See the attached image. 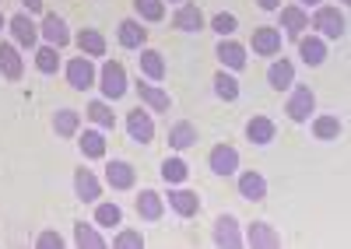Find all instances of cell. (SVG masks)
<instances>
[{
  "mask_svg": "<svg viewBox=\"0 0 351 249\" xmlns=\"http://www.w3.org/2000/svg\"><path fill=\"white\" fill-rule=\"evenodd\" d=\"M313 109H316V95L309 85H291V95L285 102V113L291 123H306L313 116Z\"/></svg>",
  "mask_w": 351,
  "mask_h": 249,
  "instance_id": "1",
  "label": "cell"
},
{
  "mask_svg": "<svg viewBox=\"0 0 351 249\" xmlns=\"http://www.w3.org/2000/svg\"><path fill=\"white\" fill-rule=\"evenodd\" d=\"M127 137L134 144H141V148H148L155 141V120H152V113L144 105H137V109L127 113Z\"/></svg>",
  "mask_w": 351,
  "mask_h": 249,
  "instance_id": "2",
  "label": "cell"
},
{
  "mask_svg": "<svg viewBox=\"0 0 351 249\" xmlns=\"http://www.w3.org/2000/svg\"><path fill=\"white\" fill-rule=\"evenodd\" d=\"M99 92L106 99H112V102L127 95V70H123V64H116V60L102 64V70H99Z\"/></svg>",
  "mask_w": 351,
  "mask_h": 249,
  "instance_id": "3",
  "label": "cell"
},
{
  "mask_svg": "<svg viewBox=\"0 0 351 249\" xmlns=\"http://www.w3.org/2000/svg\"><path fill=\"white\" fill-rule=\"evenodd\" d=\"M309 25H313V32H319V39H341L348 32V21L337 8H319Z\"/></svg>",
  "mask_w": 351,
  "mask_h": 249,
  "instance_id": "4",
  "label": "cell"
},
{
  "mask_svg": "<svg viewBox=\"0 0 351 249\" xmlns=\"http://www.w3.org/2000/svg\"><path fill=\"white\" fill-rule=\"evenodd\" d=\"M8 29H11V39H14L18 49H36V42H39V25L28 18V11L14 14V18L8 21Z\"/></svg>",
  "mask_w": 351,
  "mask_h": 249,
  "instance_id": "5",
  "label": "cell"
},
{
  "mask_svg": "<svg viewBox=\"0 0 351 249\" xmlns=\"http://www.w3.org/2000/svg\"><path fill=\"white\" fill-rule=\"evenodd\" d=\"M208 169L215 176H236L239 172V151L232 144H215L208 155Z\"/></svg>",
  "mask_w": 351,
  "mask_h": 249,
  "instance_id": "6",
  "label": "cell"
},
{
  "mask_svg": "<svg viewBox=\"0 0 351 249\" xmlns=\"http://www.w3.org/2000/svg\"><path fill=\"white\" fill-rule=\"evenodd\" d=\"M250 46H253L256 57H281L285 36H281V29H271V25H263V29H256V32H253Z\"/></svg>",
  "mask_w": 351,
  "mask_h": 249,
  "instance_id": "7",
  "label": "cell"
},
{
  "mask_svg": "<svg viewBox=\"0 0 351 249\" xmlns=\"http://www.w3.org/2000/svg\"><path fill=\"white\" fill-rule=\"evenodd\" d=\"M137 176H134V165L123 161V158H112L106 161V186L116 189V193H123V189H134Z\"/></svg>",
  "mask_w": 351,
  "mask_h": 249,
  "instance_id": "8",
  "label": "cell"
},
{
  "mask_svg": "<svg viewBox=\"0 0 351 249\" xmlns=\"http://www.w3.org/2000/svg\"><path fill=\"white\" fill-rule=\"evenodd\" d=\"M215 246L218 249H239L243 246L239 221L232 218V214H218V221H215Z\"/></svg>",
  "mask_w": 351,
  "mask_h": 249,
  "instance_id": "9",
  "label": "cell"
},
{
  "mask_svg": "<svg viewBox=\"0 0 351 249\" xmlns=\"http://www.w3.org/2000/svg\"><path fill=\"white\" fill-rule=\"evenodd\" d=\"M215 57L221 60V70H243L246 67V46L243 42H236V39H221L218 46H215Z\"/></svg>",
  "mask_w": 351,
  "mask_h": 249,
  "instance_id": "10",
  "label": "cell"
},
{
  "mask_svg": "<svg viewBox=\"0 0 351 249\" xmlns=\"http://www.w3.org/2000/svg\"><path fill=\"white\" fill-rule=\"evenodd\" d=\"M39 36L46 39V46H56V49H64V46L74 39L71 29H67V21H64L60 14H46L43 25H39Z\"/></svg>",
  "mask_w": 351,
  "mask_h": 249,
  "instance_id": "11",
  "label": "cell"
},
{
  "mask_svg": "<svg viewBox=\"0 0 351 249\" xmlns=\"http://www.w3.org/2000/svg\"><path fill=\"white\" fill-rule=\"evenodd\" d=\"M137 95H141V102L148 105V109H155V113H169V109H172L169 92L158 88L155 81H148V77H137Z\"/></svg>",
  "mask_w": 351,
  "mask_h": 249,
  "instance_id": "12",
  "label": "cell"
},
{
  "mask_svg": "<svg viewBox=\"0 0 351 249\" xmlns=\"http://www.w3.org/2000/svg\"><path fill=\"white\" fill-rule=\"evenodd\" d=\"M243 246H253V249H278V246H281V235L267 225V221H253V225L243 232Z\"/></svg>",
  "mask_w": 351,
  "mask_h": 249,
  "instance_id": "13",
  "label": "cell"
},
{
  "mask_svg": "<svg viewBox=\"0 0 351 249\" xmlns=\"http://www.w3.org/2000/svg\"><path fill=\"white\" fill-rule=\"evenodd\" d=\"M67 81H71L74 92H88V88L95 85V67H92V60H88L84 53L67 64Z\"/></svg>",
  "mask_w": 351,
  "mask_h": 249,
  "instance_id": "14",
  "label": "cell"
},
{
  "mask_svg": "<svg viewBox=\"0 0 351 249\" xmlns=\"http://www.w3.org/2000/svg\"><path fill=\"white\" fill-rule=\"evenodd\" d=\"M74 193H77V200H84V204H99V197H102V183H99V176L92 172V169H81L74 172Z\"/></svg>",
  "mask_w": 351,
  "mask_h": 249,
  "instance_id": "15",
  "label": "cell"
},
{
  "mask_svg": "<svg viewBox=\"0 0 351 249\" xmlns=\"http://www.w3.org/2000/svg\"><path fill=\"white\" fill-rule=\"evenodd\" d=\"M274 137H278V127H274L271 116H250V123H246V141H250V144L267 148Z\"/></svg>",
  "mask_w": 351,
  "mask_h": 249,
  "instance_id": "16",
  "label": "cell"
},
{
  "mask_svg": "<svg viewBox=\"0 0 351 249\" xmlns=\"http://www.w3.org/2000/svg\"><path fill=\"white\" fill-rule=\"evenodd\" d=\"M169 207L180 214V218H193L200 211V197H197V189H180V186H169Z\"/></svg>",
  "mask_w": 351,
  "mask_h": 249,
  "instance_id": "17",
  "label": "cell"
},
{
  "mask_svg": "<svg viewBox=\"0 0 351 249\" xmlns=\"http://www.w3.org/2000/svg\"><path fill=\"white\" fill-rule=\"evenodd\" d=\"M281 11V36H288V39H299L306 29H309V14L302 11V8H278Z\"/></svg>",
  "mask_w": 351,
  "mask_h": 249,
  "instance_id": "18",
  "label": "cell"
},
{
  "mask_svg": "<svg viewBox=\"0 0 351 249\" xmlns=\"http://www.w3.org/2000/svg\"><path fill=\"white\" fill-rule=\"evenodd\" d=\"M172 25L180 32H186V36H197L204 29V14H200L197 4H180V8H176V14H172Z\"/></svg>",
  "mask_w": 351,
  "mask_h": 249,
  "instance_id": "19",
  "label": "cell"
},
{
  "mask_svg": "<svg viewBox=\"0 0 351 249\" xmlns=\"http://www.w3.org/2000/svg\"><path fill=\"white\" fill-rule=\"evenodd\" d=\"M239 197L250 200V204H260L263 197H267V179H263L260 172H239Z\"/></svg>",
  "mask_w": 351,
  "mask_h": 249,
  "instance_id": "20",
  "label": "cell"
},
{
  "mask_svg": "<svg viewBox=\"0 0 351 249\" xmlns=\"http://www.w3.org/2000/svg\"><path fill=\"white\" fill-rule=\"evenodd\" d=\"M299 57L306 60V67H319L327 60V39L319 36H299Z\"/></svg>",
  "mask_w": 351,
  "mask_h": 249,
  "instance_id": "21",
  "label": "cell"
},
{
  "mask_svg": "<svg viewBox=\"0 0 351 249\" xmlns=\"http://www.w3.org/2000/svg\"><path fill=\"white\" fill-rule=\"evenodd\" d=\"M0 74L8 81H21L25 74V64H21V53L14 42H0Z\"/></svg>",
  "mask_w": 351,
  "mask_h": 249,
  "instance_id": "22",
  "label": "cell"
},
{
  "mask_svg": "<svg viewBox=\"0 0 351 249\" xmlns=\"http://www.w3.org/2000/svg\"><path fill=\"white\" fill-rule=\"evenodd\" d=\"M267 85L274 88V92H285V88H291L295 85V64L291 60H274L271 67H267Z\"/></svg>",
  "mask_w": 351,
  "mask_h": 249,
  "instance_id": "23",
  "label": "cell"
},
{
  "mask_svg": "<svg viewBox=\"0 0 351 249\" xmlns=\"http://www.w3.org/2000/svg\"><path fill=\"white\" fill-rule=\"evenodd\" d=\"M193 144H197V127L190 120H180V123L169 127V148L172 151H186Z\"/></svg>",
  "mask_w": 351,
  "mask_h": 249,
  "instance_id": "24",
  "label": "cell"
},
{
  "mask_svg": "<svg viewBox=\"0 0 351 249\" xmlns=\"http://www.w3.org/2000/svg\"><path fill=\"white\" fill-rule=\"evenodd\" d=\"M137 214H141V221H158V218L165 214L162 193H155V189H141V197H137Z\"/></svg>",
  "mask_w": 351,
  "mask_h": 249,
  "instance_id": "25",
  "label": "cell"
},
{
  "mask_svg": "<svg viewBox=\"0 0 351 249\" xmlns=\"http://www.w3.org/2000/svg\"><path fill=\"white\" fill-rule=\"evenodd\" d=\"M148 42V32H144V25L137 18H123L120 21V46L123 49H144Z\"/></svg>",
  "mask_w": 351,
  "mask_h": 249,
  "instance_id": "26",
  "label": "cell"
},
{
  "mask_svg": "<svg viewBox=\"0 0 351 249\" xmlns=\"http://www.w3.org/2000/svg\"><path fill=\"white\" fill-rule=\"evenodd\" d=\"M74 246L77 249H106V235L95 228V225H88V221H77L74 225Z\"/></svg>",
  "mask_w": 351,
  "mask_h": 249,
  "instance_id": "27",
  "label": "cell"
},
{
  "mask_svg": "<svg viewBox=\"0 0 351 249\" xmlns=\"http://www.w3.org/2000/svg\"><path fill=\"white\" fill-rule=\"evenodd\" d=\"M74 42H77V49L84 53V57H106V36L95 32V29H81L74 36Z\"/></svg>",
  "mask_w": 351,
  "mask_h": 249,
  "instance_id": "28",
  "label": "cell"
},
{
  "mask_svg": "<svg viewBox=\"0 0 351 249\" xmlns=\"http://www.w3.org/2000/svg\"><path fill=\"white\" fill-rule=\"evenodd\" d=\"M141 70H144V77H148V81H155V85H158L169 67H165V60H162L158 49H148V46H144V49H141Z\"/></svg>",
  "mask_w": 351,
  "mask_h": 249,
  "instance_id": "29",
  "label": "cell"
},
{
  "mask_svg": "<svg viewBox=\"0 0 351 249\" xmlns=\"http://www.w3.org/2000/svg\"><path fill=\"white\" fill-rule=\"evenodd\" d=\"M341 130H344V123H341L334 113H327V116H313V137H316V141H337Z\"/></svg>",
  "mask_w": 351,
  "mask_h": 249,
  "instance_id": "30",
  "label": "cell"
},
{
  "mask_svg": "<svg viewBox=\"0 0 351 249\" xmlns=\"http://www.w3.org/2000/svg\"><path fill=\"white\" fill-rule=\"evenodd\" d=\"M158 176H162L169 186H180V183H186V176H190V165H186L183 158H165V161L158 165Z\"/></svg>",
  "mask_w": 351,
  "mask_h": 249,
  "instance_id": "31",
  "label": "cell"
},
{
  "mask_svg": "<svg viewBox=\"0 0 351 249\" xmlns=\"http://www.w3.org/2000/svg\"><path fill=\"white\" fill-rule=\"evenodd\" d=\"M239 81H236V74H232V70H218L215 74V95L221 99V102H236L239 99Z\"/></svg>",
  "mask_w": 351,
  "mask_h": 249,
  "instance_id": "32",
  "label": "cell"
},
{
  "mask_svg": "<svg viewBox=\"0 0 351 249\" xmlns=\"http://www.w3.org/2000/svg\"><path fill=\"white\" fill-rule=\"evenodd\" d=\"M53 130H56V137H74L81 130V113L77 109H60L53 116Z\"/></svg>",
  "mask_w": 351,
  "mask_h": 249,
  "instance_id": "33",
  "label": "cell"
},
{
  "mask_svg": "<svg viewBox=\"0 0 351 249\" xmlns=\"http://www.w3.org/2000/svg\"><path fill=\"white\" fill-rule=\"evenodd\" d=\"M77 148H81L84 158H102V155H106V137H102L99 130H84V133L77 137Z\"/></svg>",
  "mask_w": 351,
  "mask_h": 249,
  "instance_id": "34",
  "label": "cell"
},
{
  "mask_svg": "<svg viewBox=\"0 0 351 249\" xmlns=\"http://www.w3.org/2000/svg\"><path fill=\"white\" fill-rule=\"evenodd\" d=\"M120 221H123V211L120 204H95V225L99 228H120Z\"/></svg>",
  "mask_w": 351,
  "mask_h": 249,
  "instance_id": "35",
  "label": "cell"
},
{
  "mask_svg": "<svg viewBox=\"0 0 351 249\" xmlns=\"http://www.w3.org/2000/svg\"><path fill=\"white\" fill-rule=\"evenodd\" d=\"M84 116L92 120V123H95L99 130H112V127H116V116H112V109H109L106 102H88Z\"/></svg>",
  "mask_w": 351,
  "mask_h": 249,
  "instance_id": "36",
  "label": "cell"
},
{
  "mask_svg": "<svg viewBox=\"0 0 351 249\" xmlns=\"http://www.w3.org/2000/svg\"><path fill=\"white\" fill-rule=\"evenodd\" d=\"M36 67H39V74H56L60 70V49L56 46H39L36 49Z\"/></svg>",
  "mask_w": 351,
  "mask_h": 249,
  "instance_id": "37",
  "label": "cell"
},
{
  "mask_svg": "<svg viewBox=\"0 0 351 249\" xmlns=\"http://www.w3.org/2000/svg\"><path fill=\"white\" fill-rule=\"evenodd\" d=\"M137 21H162L165 18V4L162 0H134Z\"/></svg>",
  "mask_w": 351,
  "mask_h": 249,
  "instance_id": "38",
  "label": "cell"
},
{
  "mask_svg": "<svg viewBox=\"0 0 351 249\" xmlns=\"http://www.w3.org/2000/svg\"><path fill=\"white\" fill-rule=\"evenodd\" d=\"M236 29H239L236 14H225V11H221V14L211 18V32H218L221 39H232V32H236Z\"/></svg>",
  "mask_w": 351,
  "mask_h": 249,
  "instance_id": "39",
  "label": "cell"
},
{
  "mask_svg": "<svg viewBox=\"0 0 351 249\" xmlns=\"http://www.w3.org/2000/svg\"><path fill=\"white\" fill-rule=\"evenodd\" d=\"M112 246H116V249H144V235H141V232H130V228H123L120 235L112 239Z\"/></svg>",
  "mask_w": 351,
  "mask_h": 249,
  "instance_id": "40",
  "label": "cell"
},
{
  "mask_svg": "<svg viewBox=\"0 0 351 249\" xmlns=\"http://www.w3.org/2000/svg\"><path fill=\"white\" fill-rule=\"evenodd\" d=\"M36 246H39V249H64V235H60V232H43V235L36 239Z\"/></svg>",
  "mask_w": 351,
  "mask_h": 249,
  "instance_id": "41",
  "label": "cell"
},
{
  "mask_svg": "<svg viewBox=\"0 0 351 249\" xmlns=\"http://www.w3.org/2000/svg\"><path fill=\"white\" fill-rule=\"evenodd\" d=\"M21 4H25V11H28V14H36V11H43V0H21Z\"/></svg>",
  "mask_w": 351,
  "mask_h": 249,
  "instance_id": "42",
  "label": "cell"
},
{
  "mask_svg": "<svg viewBox=\"0 0 351 249\" xmlns=\"http://www.w3.org/2000/svg\"><path fill=\"white\" fill-rule=\"evenodd\" d=\"M256 4H260V11H278L281 0H256Z\"/></svg>",
  "mask_w": 351,
  "mask_h": 249,
  "instance_id": "43",
  "label": "cell"
},
{
  "mask_svg": "<svg viewBox=\"0 0 351 249\" xmlns=\"http://www.w3.org/2000/svg\"><path fill=\"white\" fill-rule=\"evenodd\" d=\"M299 4H324V0H299Z\"/></svg>",
  "mask_w": 351,
  "mask_h": 249,
  "instance_id": "44",
  "label": "cell"
},
{
  "mask_svg": "<svg viewBox=\"0 0 351 249\" xmlns=\"http://www.w3.org/2000/svg\"><path fill=\"white\" fill-rule=\"evenodd\" d=\"M4 25H8V21H4V14H0V32H4Z\"/></svg>",
  "mask_w": 351,
  "mask_h": 249,
  "instance_id": "45",
  "label": "cell"
},
{
  "mask_svg": "<svg viewBox=\"0 0 351 249\" xmlns=\"http://www.w3.org/2000/svg\"><path fill=\"white\" fill-rule=\"evenodd\" d=\"M341 4H348V0H341Z\"/></svg>",
  "mask_w": 351,
  "mask_h": 249,
  "instance_id": "46",
  "label": "cell"
},
{
  "mask_svg": "<svg viewBox=\"0 0 351 249\" xmlns=\"http://www.w3.org/2000/svg\"><path fill=\"white\" fill-rule=\"evenodd\" d=\"M169 4H176V0H169Z\"/></svg>",
  "mask_w": 351,
  "mask_h": 249,
  "instance_id": "47",
  "label": "cell"
}]
</instances>
